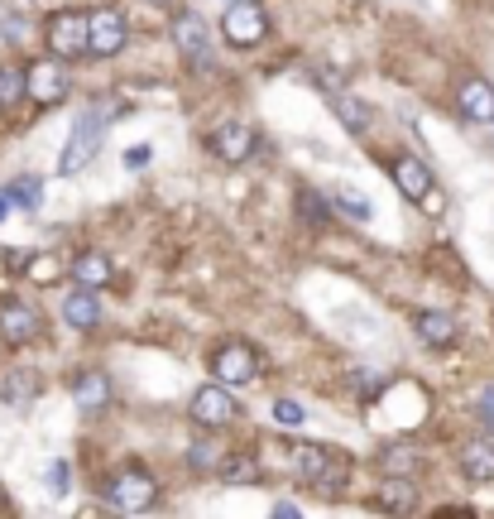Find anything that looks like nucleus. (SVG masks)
Instances as JSON below:
<instances>
[{"mask_svg":"<svg viewBox=\"0 0 494 519\" xmlns=\"http://www.w3.org/2000/svg\"><path fill=\"white\" fill-rule=\"evenodd\" d=\"M293 462H298V476L308 481L312 491H321V495H336L341 485H346V476H351V462L336 457V452H327V447H317V443H302Z\"/></svg>","mask_w":494,"mask_h":519,"instance_id":"obj_1","label":"nucleus"},{"mask_svg":"<svg viewBox=\"0 0 494 519\" xmlns=\"http://www.w3.org/2000/svg\"><path fill=\"white\" fill-rule=\"evenodd\" d=\"M106 500H111L115 510H125V514H140V510H149L159 500V485H154V476H149V472L130 466V472L106 481Z\"/></svg>","mask_w":494,"mask_h":519,"instance_id":"obj_2","label":"nucleus"},{"mask_svg":"<svg viewBox=\"0 0 494 519\" xmlns=\"http://www.w3.org/2000/svg\"><path fill=\"white\" fill-rule=\"evenodd\" d=\"M48 54L58 63H73L77 54H87V15L82 10H58L54 20H48Z\"/></svg>","mask_w":494,"mask_h":519,"instance_id":"obj_3","label":"nucleus"},{"mask_svg":"<svg viewBox=\"0 0 494 519\" xmlns=\"http://www.w3.org/2000/svg\"><path fill=\"white\" fill-rule=\"evenodd\" d=\"M96 149H101V115H82L73 125V135H67V145H63V155H58V174L63 178L82 174L96 159Z\"/></svg>","mask_w":494,"mask_h":519,"instance_id":"obj_4","label":"nucleus"},{"mask_svg":"<svg viewBox=\"0 0 494 519\" xmlns=\"http://www.w3.org/2000/svg\"><path fill=\"white\" fill-rule=\"evenodd\" d=\"M264 29H269V20H264L260 0H235L226 10V20H221V35H226V44H235V48H254L264 39Z\"/></svg>","mask_w":494,"mask_h":519,"instance_id":"obj_5","label":"nucleus"},{"mask_svg":"<svg viewBox=\"0 0 494 519\" xmlns=\"http://www.w3.org/2000/svg\"><path fill=\"white\" fill-rule=\"evenodd\" d=\"M125 39H130V25H125L121 10H96V15H87V54L115 58V54L125 48Z\"/></svg>","mask_w":494,"mask_h":519,"instance_id":"obj_6","label":"nucleus"},{"mask_svg":"<svg viewBox=\"0 0 494 519\" xmlns=\"http://www.w3.org/2000/svg\"><path fill=\"white\" fill-rule=\"evenodd\" d=\"M235 418V399H231V384H202L193 394V424L197 428H226Z\"/></svg>","mask_w":494,"mask_h":519,"instance_id":"obj_7","label":"nucleus"},{"mask_svg":"<svg viewBox=\"0 0 494 519\" xmlns=\"http://www.w3.org/2000/svg\"><path fill=\"white\" fill-rule=\"evenodd\" d=\"M212 371H216L221 384H250L260 375V356H254V346H245V342H226L216 351Z\"/></svg>","mask_w":494,"mask_h":519,"instance_id":"obj_8","label":"nucleus"},{"mask_svg":"<svg viewBox=\"0 0 494 519\" xmlns=\"http://www.w3.org/2000/svg\"><path fill=\"white\" fill-rule=\"evenodd\" d=\"M29 77V102L34 106H58L63 96H67V68H58V63H29L25 68Z\"/></svg>","mask_w":494,"mask_h":519,"instance_id":"obj_9","label":"nucleus"},{"mask_svg":"<svg viewBox=\"0 0 494 519\" xmlns=\"http://www.w3.org/2000/svg\"><path fill=\"white\" fill-rule=\"evenodd\" d=\"M0 337L15 342V346L34 342L39 337V313L29 304H20V298H5V304H0Z\"/></svg>","mask_w":494,"mask_h":519,"instance_id":"obj_10","label":"nucleus"},{"mask_svg":"<svg viewBox=\"0 0 494 519\" xmlns=\"http://www.w3.org/2000/svg\"><path fill=\"white\" fill-rule=\"evenodd\" d=\"M254 145H260V135H254L250 125H241V121L221 125L216 135H212V149H216L221 164H245V159L254 155Z\"/></svg>","mask_w":494,"mask_h":519,"instance_id":"obj_11","label":"nucleus"},{"mask_svg":"<svg viewBox=\"0 0 494 519\" xmlns=\"http://www.w3.org/2000/svg\"><path fill=\"white\" fill-rule=\"evenodd\" d=\"M456 106H461L466 121L489 125V121H494V87H489L485 77H466L461 92H456Z\"/></svg>","mask_w":494,"mask_h":519,"instance_id":"obj_12","label":"nucleus"},{"mask_svg":"<svg viewBox=\"0 0 494 519\" xmlns=\"http://www.w3.org/2000/svg\"><path fill=\"white\" fill-rule=\"evenodd\" d=\"M63 323L77 327V332H92V327L101 323V298H96V289H87V284H82V289L67 294V298H63Z\"/></svg>","mask_w":494,"mask_h":519,"instance_id":"obj_13","label":"nucleus"},{"mask_svg":"<svg viewBox=\"0 0 494 519\" xmlns=\"http://www.w3.org/2000/svg\"><path fill=\"white\" fill-rule=\"evenodd\" d=\"M394 183H399L403 197L422 203V197L432 193V169H428L422 159H413V155H399V159H394Z\"/></svg>","mask_w":494,"mask_h":519,"instance_id":"obj_14","label":"nucleus"},{"mask_svg":"<svg viewBox=\"0 0 494 519\" xmlns=\"http://www.w3.org/2000/svg\"><path fill=\"white\" fill-rule=\"evenodd\" d=\"M73 399H77V409H82V414H101V409L111 404V380L101 375V371L77 375V384H73Z\"/></svg>","mask_w":494,"mask_h":519,"instance_id":"obj_15","label":"nucleus"},{"mask_svg":"<svg viewBox=\"0 0 494 519\" xmlns=\"http://www.w3.org/2000/svg\"><path fill=\"white\" fill-rule=\"evenodd\" d=\"M374 505L389 510V514H408L418 505V491H413V476H389L380 485V495H374Z\"/></svg>","mask_w":494,"mask_h":519,"instance_id":"obj_16","label":"nucleus"},{"mask_svg":"<svg viewBox=\"0 0 494 519\" xmlns=\"http://www.w3.org/2000/svg\"><path fill=\"white\" fill-rule=\"evenodd\" d=\"M331 106H336V121L351 130V135H365L370 130V121H374V111L361 102V96H346V92H336L331 96Z\"/></svg>","mask_w":494,"mask_h":519,"instance_id":"obj_17","label":"nucleus"},{"mask_svg":"<svg viewBox=\"0 0 494 519\" xmlns=\"http://www.w3.org/2000/svg\"><path fill=\"white\" fill-rule=\"evenodd\" d=\"M216 476L226 485H250V481H260V457L254 452H231V457H221Z\"/></svg>","mask_w":494,"mask_h":519,"instance_id":"obj_18","label":"nucleus"},{"mask_svg":"<svg viewBox=\"0 0 494 519\" xmlns=\"http://www.w3.org/2000/svg\"><path fill=\"white\" fill-rule=\"evenodd\" d=\"M413 327H418V337L428 342V346H447V342H456V317H451V313H418V317H413Z\"/></svg>","mask_w":494,"mask_h":519,"instance_id":"obj_19","label":"nucleus"},{"mask_svg":"<svg viewBox=\"0 0 494 519\" xmlns=\"http://www.w3.org/2000/svg\"><path fill=\"white\" fill-rule=\"evenodd\" d=\"M173 39H178V48L187 58H202L207 54V20H202V15H183L173 25Z\"/></svg>","mask_w":494,"mask_h":519,"instance_id":"obj_20","label":"nucleus"},{"mask_svg":"<svg viewBox=\"0 0 494 519\" xmlns=\"http://www.w3.org/2000/svg\"><path fill=\"white\" fill-rule=\"evenodd\" d=\"M73 279H77V284H87V289H101V284L111 279V260L101 255V250H87V255H77V260H73Z\"/></svg>","mask_w":494,"mask_h":519,"instance_id":"obj_21","label":"nucleus"},{"mask_svg":"<svg viewBox=\"0 0 494 519\" xmlns=\"http://www.w3.org/2000/svg\"><path fill=\"white\" fill-rule=\"evenodd\" d=\"M461 472L470 481H494V447L489 443H470L461 452Z\"/></svg>","mask_w":494,"mask_h":519,"instance_id":"obj_22","label":"nucleus"},{"mask_svg":"<svg viewBox=\"0 0 494 519\" xmlns=\"http://www.w3.org/2000/svg\"><path fill=\"white\" fill-rule=\"evenodd\" d=\"M5 203H15V207H25V212H34V207H39L44 203V183L39 178H15L10 183V188H5Z\"/></svg>","mask_w":494,"mask_h":519,"instance_id":"obj_23","label":"nucleus"},{"mask_svg":"<svg viewBox=\"0 0 494 519\" xmlns=\"http://www.w3.org/2000/svg\"><path fill=\"white\" fill-rule=\"evenodd\" d=\"M418 457H413V452H408V447H384L380 452V472L384 476H418Z\"/></svg>","mask_w":494,"mask_h":519,"instance_id":"obj_24","label":"nucleus"},{"mask_svg":"<svg viewBox=\"0 0 494 519\" xmlns=\"http://www.w3.org/2000/svg\"><path fill=\"white\" fill-rule=\"evenodd\" d=\"M331 207H336V212H346L351 222H365V216H370V203L351 188V183H336V188H331Z\"/></svg>","mask_w":494,"mask_h":519,"instance_id":"obj_25","label":"nucleus"},{"mask_svg":"<svg viewBox=\"0 0 494 519\" xmlns=\"http://www.w3.org/2000/svg\"><path fill=\"white\" fill-rule=\"evenodd\" d=\"M25 96H29L25 68H0V106H20Z\"/></svg>","mask_w":494,"mask_h":519,"instance_id":"obj_26","label":"nucleus"},{"mask_svg":"<svg viewBox=\"0 0 494 519\" xmlns=\"http://www.w3.org/2000/svg\"><path fill=\"white\" fill-rule=\"evenodd\" d=\"M298 216H302V222H308L312 231H321V226L331 222V207L321 203V197H317L312 188H302V193H298Z\"/></svg>","mask_w":494,"mask_h":519,"instance_id":"obj_27","label":"nucleus"},{"mask_svg":"<svg viewBox=\"0 0 494 519\" xmlns=\"http://www.w3.org/2000/svg\"><path fill=\"white\" fill-rule=\"evenodd\" d=\"M221 457H226V452H216V443H207V438H197L187 447V466H193V472H216Z\"/></svg>","mask_w":494,"mask_h":519,"instance_id":"obj_28","label":"nucleus"},{"mask_svg":"<svg viewBox=\"0 0 494 519\" xmlns=\"http://www.w3.org/2000/svg\"><path fill=\"white\" fill-rule=\"evenodd\" d=\"M34 390H39V384L29 380V371H15L5 384H0V399H5V404H29Z\"/></svg>","mask_w":494,"mask_h":519,"instance_id":"obj_29","label":"nucleus"},{"mask_svg":"<svg viewBox=\"0 0 494 519\" xmlns=\"http://www.w3.org/2000/svg\"><path fill=\"white\" fill-rule=\"evenodd\" d=\"M29 274L39 279V284H54V279H58L63 270H58V264L48 260V255H29Z\"/></svg>","mask_w":494,"mask_h":519,"instance_id":"obj_30","label":"nucleus"},{"mask_svg":"<svg viewBox=\"0 0 494 519\" xmlns=\"http://www.w3.org/2000/svg\"><path fill=\"white\" fill-rule=\"evenodd\" d=\"M274 418H279L283 428H298L308 414H302V404H293V399H279V404H274Z\"/></svg>","mask_w":494,"mask_h":519,"instance_id":"obj_31","label":"nucleus"},{"mask_svg":"<svg viewBox=\"0 0 494 519\" xmlns=\"http://www.w3.org/2000/svg\"><path fill=\"white\" fill-rule=\"evenodd\" d=\"M149 159H154V149H149V145H144V149H140V145L125 149V169H144Z\"/></svg>","mask_w":494,"mask_h":519,"instance_id":"obj_32","label":"nucleus"},{"mask_svg":"<svg viewBox=\"0 0 494 519\" xmlns=\"http://www.w3.org/2000/svg\"><path fill=\"white\" fill-rule=\"evenodd\" d=\"M5 39L10 44H25L29 35H25V20H20V15H10V20H5Z\"/></svg>","mask_w":494,"mask_h":519,"instance_id":"obj_33","label":"nucleus"},{"mask_svg":"<svg viewBox=\"0 0 494 519\" xmlns=\"http://www.w3.org/2000/svg\"><path fill=\"white\" fill-rule=\"evenodd\" d=\"M480 418L494 428V390H485V399H480Z\"/></svg>","mask_w":494,"mask_h":519,"instance_id":"obj_34","label":"nucleus"},{"mask_svg":"<svg viewBox=\"0 0 494 519\" xmlns=\"http://www.w3.org/2000/svg\"><path fill=\"white\" fill-rule=\"evenodd\" d=\"M48 476H54V485H58V495L67 491V466L63 462H54V472H48Z\"/></svg>","mask_w":494,"mask_h":519,"instance_id":"obj_35","label":"nucleus"},{"mask_svg":"<svg viewBox=\"0 0 494 519\" xmlns=\"http://www.w3.org/2000/svg\"><path fill=\"white\" fill-rule=\"evenodd\" d=\"M5 207H10V203H5V197H0V216H5Z\"/></svg>","mask_w":494,"mask_h":519,"instance_id":"obj_36","label":"nucleus"}]
</instances>
